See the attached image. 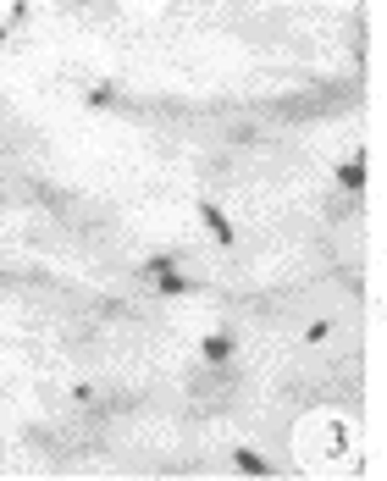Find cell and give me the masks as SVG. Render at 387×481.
I'll use <instances>...</instances> for the list:
<instances>
[{"mask_svg": "<svg viewBox=\"0 0 387 481\" xmlns=\"http://www.w3.org/2000/svg\"><path fill=\"white\" fill-rule=\"evenodd\" d=\"M205 360H211V365L232 360V343H227V337H211V343H205Z\"/></svg>", "mask_w": 387, "mask_h": 481, "instance_id": "1", "label": "cell"}, {"mask_svg": "<svg viewBox=\"0 0 387 481\" xmlns=\"http://www.w3.org/2000/svg\"><path fill=\"white\" fill-rule=\"evenodd\" d=\"M77 6H83V0H77Z\"/></svg>", "mask_w": 387, "mask_h": 481, "instance_id": "2", "label": "cell"}]
</instances>
